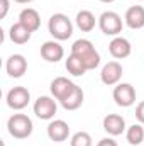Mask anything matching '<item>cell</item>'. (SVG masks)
I'll use <instances>...</instances> for the list:
<instances>
[{
  "instance_id": "obj_1",
  "label": "cell",
  "mask_w": 144,
  "mask_h": 146,
  "mask_svg": "<svg viewBox=\"0 0 144 146\" xmlns=\"http://www.w3.org/2000/svg\"><path fill=\"white\" fill-rule=\"evenodd\" d=\"M71 54L78 56L83 61V65L87 66L88 72L95 70L100 65V54L90 39H76L71 46Z\"/></svg>"
},
{
  "instance_id": "obj_2",
  "label": "cell",
  "mask_w": 144,
  "mask_h": 146,
  "mask_svg": "<svg viewBox=\"0 0 144 146\" xmlns=\"http://www.w3.org/2000/svg\"><path fill=\"white\" fill-rule=\"evenodd\" d=\"M48 31L56 41H66L73 34V22L63 12L53 14L48 21Z\"/></svg>"
},
{
  "instance_id": "obj_3",
  "label": "cell",
  "mask_w": 144,
  "mask_h": 146,
  "mask_svg": "<svg viewBox=\"0 0 144 146\" xmlns=\"http://www.w3.org/2000/svg\"><path fill=\"white\" fill-rule=\"evenodd\" d=\"M7 129L12 138L26 139L32 134L34 124H32V119L26 114H12L7 121Z\"/></svg>"
},
{
  "instance_id": "obj_4",
  "label": "cell",
  "mask_w": 144,
  "mask_h": 146,
  "mask_svg": "<svg viewBox=\"0 0 144 146\" xmlns=\"http://www.w3.org/2000/svg\"><path fill=\"white\" fill-rule=\"evenodd\" d=\"M98 27L105 36H119L122 33V17L114 10H105L98 17Z\"/></svg>"
},
{
  "instance_id": "obj_5",
  "label": "cell",
  "mask_w": 144,
  "mask_h": 146,
  "mask_svg": "<svg viewBox=\"0 0 144 146\" xmlns=\"http://www.w3.org/2000/svg\"><path fill=\"white\" fill-rule=\"evenodd\" d=\"M56 112H58V104H56L54 97L41 95V97L36 99V102H34V114L41 121H53Z\"/></svg>"
},
{
  "instance_id": "obj_6",
  "label": "cell",
  "mask_w": 144,
  "mask_h": 146,
  "mask_svg": "<svg viewBox=\"0 0 144 146\" xmlns=\"http://www.w3.org/2000/svg\"><path fill=\"white\" fill-rule=\"evenodd\" d=\"M7 106L14 110H22L26 109L31 102V92L26 87H14L7 92Z\"/></svg>"
},
{
  "instance_id": "obj_7",
  "label": "cell",
  "mask_w": 144,
  "mask_h": 146,
  "mask_svg": "<svg viewBox=\"0 0 144 146\" xmlns=\"http://www.w3.org/2000/svg\"><path fill=\"white\" fill-rule=\"evenodd\" d=\"M112 97L119 107H131L136 102V88L131 83H117L114 87Z\"/></svg>"
},
{
  "instance_id": "obj_8",
  "label": "cell",
  "mask_w": 144,
  "mask_h": 146,
  "mask_svg": "<svg viewBox=\"0 0 144 146\" xmlns=\"http://www.w3.org/2000/svg\"><path fill=\"white\" fill-rule=\"evenodd\" d=\"M46 133H48V138H49L51 141H54V143H63V141H66L68 136H70V126H68V122L63 121V119H54V121H51V122L48 124Z\"/></svg>"
},
{
  "instance_id": "obj_9",
  "label": "cell",
  "mask_w": 144,
  "mask_h": 146,
  "mask_svg": "<svg viewBox=\"0 0 144 146\" xmlns=\"http://www.w3.org/2000/svg\"><path fill=\"white\" fill-rule=\"evenodd\" d=\"M122 65L119 61H108L107 65H104L102 72H100V80L102 83H105L108 87H114L117 83H120L122 78Z\"/></svg>"
},
{
  "instance_id": "obj_10",
  "label": "cell",
  "mask_w": 144,
  "mask_h": 146,
  "mask_svg": "<svg viewBox=\"0 0 144 146\" xmlns=\"http://www.w3.org/2000/svg\"><path fill=\"white\" fill-rule=\"evenodd\" d=\"M104 131L108 136H120L122 133H126L127 126H126V119L120 114H107L104 117Z\"/></svg>"
},
{
  "instance_id": "obj_11",
  "label": "cell",
  "mask_w": 144,
  "mask_h": 146,
  "mask_svg": "<svg viewBox=\"0 0 144 146\" xmlns=\"http://www.w3.org/2000/svg\"><path fill=\"white\" fill-rule=\"evenodd\" d=\"M108 51H110L112 58H115V60H124V58L131 56L132 46H131L129 39H126V37H122V36H115L110 41V44H108Z\"/></svg>"
},
{
  "instance_id": "obj_12",
  "label": "cell",
  "mask_w": 144,
  "mask_h": 146,
  "mask_svg": "<svg viewBox=\"0 0 144 146\" xmlns=\"http://www.w3.org/2000/svg\"><path fill=\"white\" fill-rule=\"evenodd\" d=\"M75 85H76V83H73L71 80H68L66 76H56V78L51 82L49 90H51V95H53L58 102H61V100L73 90Z\"/></svg>"
},
{
  "instance_id": "obj_13",
  "label": "cell",
  "mask_w": 144,
  "mask_h": 146,
  "mask_svg": "<svg viewBox=\"0 0 144 146\" xmlns=\"http://www.w3.org/2000/svg\"><path fill=\"white\" fill-rule=\"evenodd\" d=\"M41 56L48 61V63H58L59 60H63L65 56V49L59 44V41H46L41 46Z\"/></svg>"
},
{
  "instance_id": "obj_14",
  "label": "cell",
  "mask_w": 144,
  "mask_h": 146,
  "mask_svg": "<svg viewBox=\"0 0 144 146\" xmlns=\"http://www.w3.org/2000/svg\"><path fill=\"white\" fill-rule=\"evenodd\" d=\"M5 70H7L9 76L20 78L24 73L27 72V60L22 54H12V56H9V60L5 63Z\"/></svg>"
},
{
  "instance_id": "obj_15",
  "label": "cell",
  "mask_w": 144,
  "mask_h": 146,
  "mask_svg": "<svg viewBox=\"0 0 144 146\" xmlns=\"http://www.w3.org/2000/svg\"><path fill=\"white\" fill-rule=\"evenodd\" d=\"M126 26L131 29H143L144 27V7L143 5H132L126 10L124 15Z\"/></svg>"
},
{
  "instance_id": "obj_16",
  "label": "cell",
  "mask_w": 144,
  "mask_h": 146,
  "mask_svg": "<svg viewBox=\"0 0 144 146\" xmlns=\"http://www.w3.org/2000/svg\"><path fill=\"white\" fill-rule=\"evenodd\" d=\"M19 22H20L22 26H26L31 33H36L37 29L41 27V15H39V12H37L36 9L27 7V9H22V10H20V14H19Z\"/></svg>"
},
{
  "instance_id": "obj_17",
  "label": "cell",
  "mask_w": 144,
  "mask_h": 146,
  "mask_svg": "<svg viewBox=\"0 0 144 146\" xmlns=\"http://www.w3.org/2000/svg\"><path fill=\"white\" fill-rule=\"evenodd\" d=\"M83 100H85V94H83V88L81 87H78V85H75L73 87V90L59 102L61 104V107L66 110H76L81 107V104H83Z\"/></svg>"
},
{
  "instance_id": "obj_18",
  "label": "cell",
  "mask_w": 144,
  "mask_h": 146,
  "mask_svg": "<svg viewBox=\"0 0 144 146\" xmlns=\"http://www.w3.org/2000/svg\"><path fill=\"white\" fill-rule=\"evenodd\" d=\"M31 36H32V33H31L26 26H22L20 22L12 24L10 31H9L10 41L15 42V44H26V42H29V41H31Z\"/></svg>"
},
{
  "instance_id": "obj_19",
  "label": "cell",
  "mask_w": 144,
  "mask_h": 146,
  "mask_svg": "<svg viewBox=\"0 0 144 146\" xmlns=\"http://www.w3.org/2000/svg\"><path fill=\"white\" fill-rule=\"evenodd\" d=\"M75 22H76V27H78L81 33H90V31L95 29L97 19H95V15H93L90 10H80V12L76 14Z\"/></svg>"
},
{
  "instance_id": "obj_20",
  "label": "cell",
  "mask_w": 144,
  "mask_h": 146,
  "mask_svg": "<svg viewBox=\"0 0 144 146\" xmlns=\"http://www.w3.org/2000/svg\"><path fill=\"white\" fill-rule=\"evenodd\" d=\"M126 139L131 146H139L144 141V127L141 122L132 124L126 129Z\"/></svg>"
},
{
  "instance_id": "obj_21",
  "label": "cell",
  "mask_w": 144,
  "mask_h": 146,
  "mask_svg": "<svg viewBox=\"0 0 144 146\" xmlns=\"http://www.w3.org/2000/svg\"><path fill=\"white\" fill-rule=\"evenodd\" d=\"M66 72L70 75H73V76H83L88 70H87V66L83 65V61L78 56H75V54L70 53V56L66 60Z\"/></svg>"
},
{
  "instance_id": "obj_22",
  "label": "cell",
  "mask_w": 144,
  "mask_h": 146,
  "mask_svg": "<svg viewBox=\"0 0 144 146\" xmlns=\"http://www.w3.org/2000/svg\"><path fill=\"white\" fill-rule=\"evenodd\" d=\"M70 146H93V139L87 131H78L71 136Z\"/></svg>"
},
{
  "instance_id": "obj_23",
  "label": "cell",
  "mask_w": 144,
  "mask_h": 146,
  "mask_svg": "<svg viewBox=\"0 0 144 146\" xmlns=\"http://www.w3.org/2000/svg\"><path fill=\"white\" fill-rule=\"evenodd\" d=\"M136 119L144 124V100H141L139 104H137V107H136Z\"/></svg>"
},
{
  "instance_id": "obj_24",
  "label": "cell",
  "mask_w": 144,
  "mask_h": 146,
  "mask_svg": "<svg viewBox=\"0 0 144 146\" xmlns=\"http://www.w3.org/2000/svg\"><path fill=\"white\" fill-rule=\"evenodd\" d=\"M9 7H10V0H0V19H5L7 17V12H9Z\"/></svg>"
},
{
  "instance_id": "obj_25",
  "label": "cell",
  "mask_w": 144,
  "mask_h": 146,
  "mask_svg": "<svg viewBox=\"0 0 144 146\" xmlns=\"http://www.w3.org/2000/svg\"><path fill=\"white\" fill-rule=\"evenodd\" d=\"M97 146H119L117 145V141L115 139H112V138H104V139H100Z\"/></svg>"
},
{
  "instance_id": "obj_26",
  "label": "cell",
  "mask_w": 144,
  "mask_h": 146,
  "mask_svg": "<svg viewBox=\"0 0 144 146\" xmlns=\"http://www.w3.org/2000/svg\"><path fill=\"white\" fill-rule=\"evenodd\" d=\"M14 2H17V3H31L34 0H14Z\"/></svg>"
},
{
  "instance_id": "obj_27",
  "label": "cell",
  "mask_w": 144,
  "mask_h": 146,
  "mask_svg": "<svg viewBox=\"0 0 144 146\" xmlns=\"http://www.w3.org/2000/svg\"><path fill=\"white\" fill-rule=\"evenodd\" d=\"M100 2H104V3H112V2H115V0H100Z\"/></svg>"
}]
</instances>
